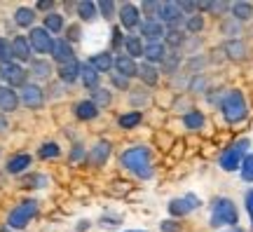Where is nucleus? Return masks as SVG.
I'll list each match as a JSON object with an SVG mask.
<instances>
[{
	"mask_svg": "<svg viewBox=\"0 0 253 232\" xmlns=\"http://www.w3.org/2000/svg\"><path fill=\"white\" fill-rule=\"evenodd\" d=\"M122 167L134 171L138 179H150L153 176V167H150V150L145 145H136L122 152Z\"/></svg>",
	"mask_w": 253,
	"mask_h": 232,
	"instance_id": "f257e3e1",
	"label": "nucleus"
},
{
	"mask_svg": "<svg viewBox=\"0 0 253 232\" xmlns=\"http://www.w3.org/2000/svg\"><path fill=\"white\" fill-rule=\"evenodd\" d=\"M220 110H223V115H225L227 122H232V125H237V122H242L246 117V101L244 96H242V92H227L225 98H223V103H220Z\"/></svg>",
	"mask_w": 253,
	"mask_h": 232,
	"instance_id": "f03ea898",
	"label": "nucleus"
},
{
	"mask_svg": "<svg viewBox=\"0 0 253 232\" xmlns=\"http://www.w3.org/2000/svg\"><path fill=\"white\" fill-rule=\"evenodd\" d=\"M246 148H249V139H242V141L232 143V145L220 155V167L225 171L242 169V162H244V157H246Z\"/></svg>",
	"mask_w": 253,
	"mask_h": 232,
	"instance_id": "7ed1b4c3",
	"label": "nucleus"
},
{
	"mask_svg": "<svg viewBox=\"0 0 253 232\" xmlns=\"http://www.w3.org/2000/svg\"><path fill=\"white\" fill-rule=\"evenodd\" d=\"M237 206L232 204V199H218L213 204V211H211V225L213 228H220V225H235L237 223Z\"/></svg>",
	"mask_w": 253,
	"mask_h": 232,
	"instance_id": "20e7f679",
	"label": "nucleus"
},
{
	"mask_svg": "<svg viewBox=\"0 0 253 232\" xmlns=\"http://www.w3.org/2000/svg\"><path fill=\"white\" fill-rule=\"evenodd\" d=\"M38 214V202L36 199H26V202H21V204L9 214L7 223L9 228H14V230H21V228H26L28 221L33 218V216Z\"/></svg>",
	"mask_w": 253,
	"mask_h": 232,
	"instance_id": "39448f33",
	"label": "nucleus"
},
{
	"mask_svg": "<svg viewBox=\"0 0 253 232\" xmlns=\"http://www.w3.org/2000/svg\"><path fill=\"white\" fill-rule=\"evenodd\" d=\"M155 17H157L160 24L164 21V24H169L171 28H176L183 21L185 14L181 12L178 2H157V14H155Z\"/></svg>",
	"mask_w": 253,
	"mask_h": 232,
	"instance_id": "423d86ee",
	"label": "nucleus"
},
{
	"mask_svg": "<svg viewBox=\"0 0 253 232\" xmlns=\"http://www.w3.org/2000/svg\"><path fill=\"white\" fill-rule=\"evenodd\" d=\"M28 43H31V47H33L38 54L52 52V47H54V40L49 36V31H45V28H33L31 36H28Z\"/></svg>",
	"mask_w": 253,
	"mask_h": 232,
	"instance_id": "0eeeda50",
	"label": "nucleus"
},
{
	"mask_svg": "<svg viewBox=\"0 0 253 232\" xmlns=\"http://www.w3.org/2000/svg\"><path fill=\"white\" fill-rule=\"evenodd\" d=\"M120 24L126 28V31H131L141 24V14H138V7H136L134 2H125V5H120Z\"/></svg>",
	"mask_w": 253,
	"mask_h": 232,
	"instance_id": "6e6552de",
	"label": "nucleus"
},
{
	"mask_svg": "<svg viewBox=\"0 0 253 232\" xmlns=\"http://www.w3.org/2000/svg\"><path fill=\"white\" fill-rule=\"evenodd\" d=\"M2 78L9 87H24L26 85V71L19 66V63H7L2 68Z\"/></svg>",
	"mask_w": 253,
	"mask_h": 232,
	"instance_id": "1a4fd4ad",
	"label": "nucleus"
},
{
	"mask_svg": "<svg viewBox=\"0 0 253 232\" xmlns=\"http://www.w3.org/2000/svg\"><path fill=\"white\" fill-rule=\"evenodd\" d=\"M21 101L28 108H40L45 103V96H42V90L38 85H24L21 87Z\"/></svg>",
	"mask_w": 253,
	"mask_h": 232,
	"instance_id": "9d476101",
	"label": "nucleus"
},
{
	"mask_svg": "<svg viewBox=\"0 0 253 232\" xmlns=\"http://www.w3.org/2000/svg\"><path fill=\"white\" fill-rule=\"evenodd\" d=\"M108 157H110V143H106V141H99L89 152H87L89 167H103Z\"/></svg>",
	"mask_w": 253,
	"mask_h": 232,
	"instance_id": "9b49d317",
	"label": "nucleus"
},
{
	"mask_svg": "<svg viewBox=\"0 0 253 232\" xmlns=\"http://www.w3.org/2000/svg\"><path fill=\"white\" fill-rule=\"evenodd\" d=\"M197 206H199L197 197L188 195V197H183V199H171V204H169V214L171 216H185L188 211L197 209Z\"/></svg>",
	"mask_w": 253,
	"mask_h": 232,
	"instance_id": "f8f14e48",
	"label": "nucleus"
},
{
	"mask_svg": "<svg viewBox=\"0 0 253 232\" xmlns=\"http://www.w3.org/2000/svg\"><path fill=\"white\" fill-rule=\"evenodd\" d=\"M115 71L122 75V78H134V75H138V63L131 59V56H126V54H120L118 59H115Z\"/></svg>",
	"mask_w": 253,
	"mask_h": 232,
	"instance_id": "ddd939ff",
	"label": "nucleus"
},
{
	"mask_svg": "<svg viewBox=\"0 0 253 232\" xmlns=\"http://www.w3.org/2000/svg\"><path fill=\"white\" fill-rule=\"evenodd\" d=\"M141 36H145L150 43H160V38L164 36V26L157 19H145L141 24Z\"/></svg>",
	"mask_w": 253,
	"mask_h": 232,
	"instance_id": "4468645a",
	"label": "nucleus"
},
{
	"mask_svg": "<svg viewBox=\"0 0 253 232\" xmlns=\"http://www.w3.org/2000/svg\"><path fill=\"white\" fill-rule=\"evenodd\" d=\"M52 56H54L56 61L61 63V66L75 59V56H73V47H71V43H68V40H54V47H52Z\"/></svg>",
	"mask_w": 253,
	"mask_h": 232,
	"instance_id": "2eb2a0df",
	"label": "nucleus"
},
{
	"mask_svg": "<svg viewBox=\"0 0 253 232\" xmlns=\"http://www.w3.org/2000/svg\"><path fill=\"white\" fill-rule=\"evenodd\" d=\"M19 106V96L12 87H0V110L2 113H12Z\"/></svg>",
	"mask_w": 253,
	"mask_h": 232,
	"instance_id": "dca6fc26",
	"label": "nucleus"
},
{
	"mask_svg": "<svg viewBox=\"0 0 253 232\" xmlns=\"http://www.w3.org/2000/svg\"><path fill=\"white\" fill-rule=\"evenodd\" d=\"M31 43H28V38L24 36H17L14 40H12V54H14V59H19V61H28L31 59Z\"/></svg>",
	"mask_w": 253,
	"mask_h": 232,
	"instance_id": "f3484780",
	"label": "nucleus"
},
{
	"mask_svg": "<svg viewBox=\"0 0 253 232\" xmlns=\"http://www.w3.org/2000/svg\"><path fill=\"white\" fill-rule=\"evenodd\" d=\"M80 68L82 63H78L75 59L68 63H63V66H59V78H61L63 82H68V85H73V82L80 78Z\"/></svg>",
	"mask_w": 253,
	"mask_h": 232,
	"instance_id": "a211bd4d",
	"label": "nucleus"
},
{
	"mask_svg": "<svg viewBox=\"0 0 253 232\" xmlns=\"http://www.w3.org/2000/svg\"><path fill=\"white\" fill-rule=\"evenodd\" d=\"M89 66L96 73H108L110 68L115 66V61H113V56H110L108 52H99V54H94V56L89 59Z\"/></svg>",
	"mask_w": 253,
	"mask_h": 232,
	"instance_id": "6ab92c4d",
	"label": "nucleus"
},
{
	"mask_svg": "<svg viewBox=\"0 0 253 232\" xmlns=\"http://www.w3.org/2000/svg\"><path fill=\"white\" fill-rule=\"evenodd\" d=\"M143 56L148 59V63H157V61H164L167 56V47L162 43H148L143 49Z\"/></svg>",
	"mask_w": 253,
	"mask_h": 232,
	"instance_id": "aec40b11",
	"label": "nucleus"
},
{
	"mask_svg": "<svg viewBox=\"0 0 253 232\" xmlns=\"http://www.w3.org/2000/svg\"><path fill=\"white\" fill-rule=\"evenodd\" d=\"M78 17H80L82 21H94V19L99 17V5L91 2V0H82V2H78Z\"/></svg>",
	"mask_w": 253,
	"mask_h": 232,
	"instance_id": "412c9836",
	"label": "nucleus"
},
{
	"mask_svg": "<svg viewBox=\"0 0 253 232\" xmlns=\"http://www.w3.org/2000/svg\"><path fill=\"white\" fill-rule=\"evenodd\" d=\"M80 78H82V82H84V87H87V90H99V73L91 68L89 61L82 63Z\"/></svg>",
	"mask_w": 253,
	"mask_h": 232,
	"instance_id": "4be33fe9",
	"label": "nucleus"
},
{
	"mask_svg": "<svg viewBox=\"0 0 253 232\" xmlns=\"http://www.w3.org/2000/svg\"><path fill=\"white\" fill-rule=\"evenodd\" d=\"M75 115L80 117V120H94V117L99 115V108H96L94 101H80L75 106Z\"/></svg>",
	"mask_w": 253,
	"mask_h": 232,
	"instance_id": "5701e85b",
	"label": "nucleus"
},
{
	"mask_svg": "<svg viewBox=\"0 0 253 232\" xmlns=\"http://www.w3.org/2000/svg\"><path fill=\"white\" fill-rule=\"evenodd\" d=\"M125 49H126V56H131V59H136V56H143V43H141V38L138 36H126L125 38Z\"/></svg>",
	"mask_w": 253,
	"mask_h": 232,
	"instance_id": "b1692460",
	"label": "nucleus"
},
{
	"mask_svg": "<svg viewBox=\"0 0 253 232\" xmlns=\"http://www.w3.org/2000/svg\"><path fill=\"white\" fill-rule=\"evenodd\" d=\"M31 167V155H14L12 160L7 162V171L9 174H21Z\"/></svg>",
	"mask_w": 253,
	"mask_h": 232,
	"instance_id": "393cba45",
	"label": "nucleus"
},
{
	"mask_svg": "<svg viewBox=\"0 0 253 232\" xmlns=\"http://www.w3.org/2000/svg\"><path fill=\"white\" fill-rule=\"evenodd\" d=\"M138 78H141L145 85H155L160 75H157V68H155L153 63L145 61V63H138Z\"/></svg>",
	"mask_w": 253,
	"mask_h": 232,
	"instance_id": "a878e982",
	"label": "nucleus"
},
{
	"mask_svg": "<svg viewBox=\"0 0 253 232\" xmlns=\"http://www.w3.org/2000/svg\"><path fill=\"white\" fill-rule=\"evenodd\" d=\"M33 19H36V12L31 7H19L17 12H14V21H17V26H21V28L33 26Z\"/></svg>",
	"mask_w": 253,
	"mask_h": 232,
	"instance_id": "bb28decb",
	"label": "nucleus"
},
{
	"mask_svg": "<svg viewBox=\"0 0 253 232\" xmlns=\"http://www.w3.org/2000/svg\"><path fill=\"white\" fill-rule=\"evenodd\" d=\"M232 14H235V19H239V21H249V19L253 17V5L251 2H235V5H232Z\"/></svg>",
	"mask_w": 253,
	"mask_h": 232,
	"instance_id": "cd10ccee",
	"label": "nucleus"
},
{
	"mask_svg": "<svg viewBox=\"0 0 253 232\" xmlns=\"http://www.w3.org/2000/svg\"><path fill=\"white\" fill-rule=\"evenodd\" d=\"M225 52L230 59H235V61H239V59H244L246 56V47L244 43H239V40H230L225 45Z\"/></svg>",
	"mask_w": 253,
	"mask_h": 232,
	"instance_id": "c85d7f7f",
	"label": "nucleus"
},
{
	"mask_svg": "<svg viewBox=\"0 0 253 232\" xmlns=\"http://www.w3.org/2000/svg\"><path fill=\"white\" fill-rule=\"evenodd\" d=\"M63 28V17L61 14H56V12H49L45 17V31H49V33H59Z\"/></svg>",
	"mask_w": 253,
	"mask_h": 232,
	"instance_id": "c756f323",
	"label": "nucleus"
},
{
	"mask_svg": "<svg viewBox=\"0 0 253 232\" xmlns=\"http://www.w3.org/2000/svg\"><path fill=\"white\" fill-rule=\"evenodd\" d=\"M183 122H185L188 129H202V127H204V115H202L199 110H190L188 115L183 117Z\"/></svg>",
	"mask_w": 253,
	"mask_h": 232,
	"instance_id": "7c9ffc66",
	"label": "nucleus"
},
{
	"mask_svg": "<svg viewBox=\"0 0 253 232\" xmlns=\"http://www.w3.org/2000/svg\"><path fill=\"white\" fill-rule=\"evenodd\" d=\"M118 122H120V127H122V129H134V127L141 125V113H138V110H134V113H126V115L120 117Z\"/></svg>",
	"mask_w": 253,
	"mask_h": 232,
	"instance_id": "2f4dec72",
	"label": "nucleus"
},
{
	"mask_svg": "<svg viewBox=\"0 0 253 232\" xmlns=\"http://www.w3.org/2000/svg\"><path fill=\"white\" fill-rule=\"evenodd\" d=\"M12 59H14V54H12V43L9 40H5V38H0V63H12Z\"/></svg>",
	"mask_w": 253,
	"mask_h": 232,
	"instance_id": "473e14b6",
	"label": "nucleus"
},
{
	"mask_svg": "<svg viewBox=\"0 0 253 232\" xmlns=\"http://www.w3.org/2000/svg\"><path fill=\"white\" fill-rule=\"evenodd\" d=\"M31 73L38 75V78H47V75L52 73V66H49L47 61H40V59H38V61L31 63Z\"/></svg>",
	"mask_w": 253,
	"mask_h": 232,
	"instance_id": "72a5a7b5",
	"label": "nucleus"
},
{
	"mask_svg": "<svg viewBox=\"0 0 253 232\" xmlns=\"http://www.w3.org/2000/svg\"><path fill=\"white\" fill-rule=\"evenodd\" d=\"M239 171H242V179H244L246 183H253V155H246Z\"/></svg>",
	"mask_w": 253,
	"mask_h": 232,
	"instance_id": "f704fd0d",
	"label": "nucleus"
},
{
	"mask_svg": "<svg viewBox=\"0 0 253 232\" xmlns=\"http://www.w3.org/2000/svg\"><path fill=\"white\" fill-rule=\"evenodd\" d=\"M94 103H96V108H101V106H108L110 103V92L108 90H94V98H91Z\"/></svg>",
	"mask_w": 253,
	"mask_h": 232,
	"instance_id": "c9c22d12",
	"label": "nucleus"
},
{
	"mask_svg": "<svg viewBox=\"0 0 253 232\" xmlns=\"http://www.w3.org/2000/svg\"><path fill=\"white\" fill-rule=\"evenodd\" d=\"M99 5V12L103 19H113L115 17V2H110V0H103V2H96Z\"/></svg>",
	"mask_w": 253,
	"mask_h": 232,
	"instance_id": "e433bc0d",
	"label": "nucleus"
},
{
	"mask_svg": "<svg viewBox=\"0 0 253 232\" xmlns=\"http://www.w3.org/2000/svg\"><path fill=\"white\" fill-rule=\"evenodd\" d=\"M178 61H181V59H178V54L176 52H167V56H164V71L167 73H173L176 71V66H178Z\"/></svg>",
	"mask_w": 253,
	"mask_h": 232,
	"instance_id": "4c0bfd02",
	"label": "nucleus"
},
{
	"mask_svg": "<svg viewBox=\"0 0 253 232\" xmlns=\"http://www.w3.org/2000/svg\"><path fill=\"white\" fill-rule=\"evenodd\" d=\"M202 26H204V19L199 17V14H192V17H188V21H185V28H188L190 33L202 31Z\"/></svg>",
	"mask_w": 253,
	"mask_h": 232,
	"instance_id": "58836bf2",
	"label": "nucleus"
},
{
	"mask_svg": "<svg viewBox=\"0 0 253 232\" xmlns=\"http://www.w3.org/2000/svg\"><path fill=\"white\" fill-rule=\"evenodd\" d=\"M59 145L56 143H45L42 148H40V157H45V160H49V157H59Z\"/></svg>",
	"mask_w": 253,
	"mask_h": 232,
	"instance_id": "ea45409f",
	"label": "nucleus"
},
{
	"mask_svg": "<svg viewBox=\"0 0 253 232\" xmlns=\"http://www.w3.org/2000/svg\"><path fill=\"white\" fill-rule=\"evenodd\" d=\"M164 38H167V43H169L171 47H178L183 43V33L178 31V28H171L169 33H164Z\"/></svg>",
	"mask_w": 253,
	"mask_h": 232,
	"instance_id": "a19ab883",
	"label": "nucleus"
},
{
	"mask_svg": "<svg viewBox=\"0 0 253 232\" xmlns=\"http://www.w3.org/2000/svg\"><path fill=\"white\" fill-rule=\"evenodd\" d=\"M110 80H113V85H115L118 90H126V87H129V80H126V78H122L120 73H113V78H110Z\"/></svg>",
	"mask_w": 253,
	"mask_h": 232,
	"instance_id": "79ce46f5",
	"label": "nucleus"
},
{
	"mask_svg": "<svg viewBox=\"0 0 253 232\" xmlns=\"http://www.w3.org/2000/svg\"><path fill=\"white\" fill-rule=\"evenodd\" d=\"M162 232H181V228L173 223V221H164V223H162Z\"/></svg>",
	"mask_w": 253,
	"mask_h": 232,
	"instance_id": "37998d69",
	"label": "nucleus"
},
{
	"mask_svg": "<svg viewBox=\"0 0 253 232\" xmlns=\"http://www.w3.org/2000/svg\"><path fill=\"white\" fill-rule=\"evenodd\" d=\"M71 40H73V43H75V40H80V28H78V26L68 28V43H71Z\"/></svg>",
	"mask_w": 253,
	"mask_h": 232,
	"instance_id": "c03bdc74",
	"label": "nucleus"
},
{
	"mask_svg": "<svg viewBox=\"0 0 253 232\" xmlns=\"http://www.w3.org/2000/svg\"><path fill=\"white\" fill-rule=\"evenodd\" d=\"M178 7H181V12L185 14V12H195V9H197V2H178Z\"/></svg>",
	"mask_w": 253,
	"mask_h": 232,
	"instance_id": "a18cd8bd",
	"label": "nucleus"
},
{
	"mask_svg": "<svg viewBox=\"0 0 253 232\" xmlns=\"http://www.w3.org/2000/svg\"><path fill=\"white\" fill-rule=\"evenodd\" d=\"M246 209H249V214L253 216V190H249V195H246Z\"/></svg>",
	"mask_w": 253,
	"mask_h": 232,
	"instance_id": "49530a36",
	"label": "nucleus"
},
{
	"mask_svg": "<svg viewBox=\"0 0 253 232\" xmlns=\"http://www.w3.org/2000/svg\"><path fill=\"white\" fill-rule=\"evenodd\" d=\"M211 9H213V12H225L227 2H211Z\"/></svg>",
	"mask_w": 253,
	"mask_h": 232,
	"instance_id": "de8ad7c7",
	"label": "nucleus"
},
{
	"mask_svg": "<svg viewBox=\"0 0 253 232\" xmlns=\"http://www.w3.org/2000/svg\"><path fill=\"white\" fill-rule=\"evenodd\" d=\"M82 157V145H75V150H73V155H71V160H80Z\"/></svg>",
	"mask_w": 253,
	"mask_h": 232,
	"instance_id": "09e8293b",
	"label": "nucleus"
},
{
	"mask_svg": "<svg viewBox=\"0 0 253 232\" xmlns=\"http://www.w3.org/2000/svg\"><path fill=\"white\" fill-rule=\"evenodd\" d=\"M38 7H40V9H49V7H52V2H38Z\"/></svg>",
	"mask_w": 253,
	"mask_h": 232,
	"instance_id": "8fccbe9b",
	"label": "nucleus"
},
{
	"mask_svg": "<svg viewBox=\"0 0 253 232\" xmlns=\"http://www.w3.org/2000/svg\"><path fill=\"white\" fill-rule=\"evenodd\" d=\"M7 127V122H5V117H0V129H5Z\"/></svg>",
	"mask_w": 253,
	"mask_h": 232,
	"instance_id": "3c124183",
	"label": "nucleus"
},
{
	"mask_svg": "<svg viewBox=\"0 0 253 232\" xmlns=\"http://www.w3.org/2000/svg\"><path fill=\"white\" fill-rule=\"evenodd\" d=\"M126 232H143V230H126Z\"/></svg>",
	"mask_w": 253,
	"mask_h": 232,
	"instance_id": "603ef678",
	"label": "nucleus"
},
{
	"mask_svg": "<svg viewBox=\"0 0 253 232\" xmlns=\"http://www.w3.org/2000/svg\"><path fill=\"white\" fill-rule=\"evenodd\" d=\"M0 75H2V71H0Z\"/></svg>",
	"mask_w": 253,
	"mask_h": 232,
	"instance_id": "864d4df0",
	"label": "nucleus"
},
{
	"mask_svg": "<svg viewBox=\"0 0 253 232\" xmlns=\"http://www.w3.org/2000/svg\"><path fill=\"white\" fill-rule=\"evenodd\" d=\"M237 232H242V230H237Z\"/></svg>",
	"mask_w": 253,
	"mask_h": 232,
	"instance_id": "5fc2aeb1",
	"label": "nucleus"
}]
</instances>
